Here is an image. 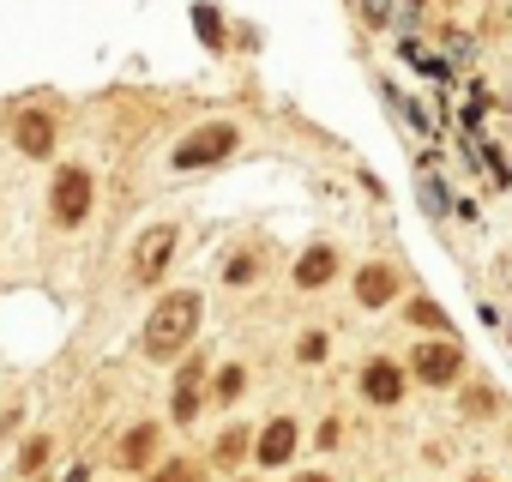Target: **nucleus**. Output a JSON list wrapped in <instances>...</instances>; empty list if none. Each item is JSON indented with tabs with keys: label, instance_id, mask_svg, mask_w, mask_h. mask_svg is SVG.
Segmentation results:
<instances>
[{
	"label": "nucleus",
	"instance_id": "nucleus-1",
	"mask_svg": "<svg viewBox=\"0 0 512 482\" xmlns=\"http://www.w3.org/2000/svg\"><path fill=\"white\" fill-rule=\"evenodd\" d=\"M193 326H199V296H187V290L163 296L151 308V320H145V356H157V362L181 356L193 344Z\"/></svg>",
	"mask_w": 512,
	"mask_h": 482
},
{
	"label": "nucleus",
	"instance_id": "nucleus-2",
	"mask_svg": "<svg viewBox=\"0 0 512 482\" xmlns=\"http://www.w3.org/2000/svg\"><path fill=\"white\" fill-rule=\"evenodd\" d=\"M229 151H235V127L211 121V127H199L187 145H175V169H205V163H223Z\"/></svg>",
	"mask_w": 512,
	"mask_h": 482
},
{
	"label": "nucleus",
	"instance_id": "nucleus-3",
	"mask_svg": "<svg viewBox=\"0 0 512 482\" xmlns=\"http://www.w3.org/2000/svg\"><path fill=\"white\" fill-rule=\"evenodd\" d=\"M169 254H175V229H169V223L145 229V235H139V248H133V284H157L163 266H169Z\"/></svg>",
	"mask_w": 512,
	"mask_h": 482
},
{
	"label": "nucleus",
	"instance_id": "nucleus-4",
	"mask_svg": "<svg viewBox=\"0 0 512 482\" xmlns=\"http://www.w3.org/2000/svg\"><path fill=\"white\" fill-rule=\"evenodd\" d=\"M91 211V175L85 169H61L55 175V217L61 223H79Z\"/></svg>",
	"mask_w": 512,
	"mask_h": 482
},
{
	"label": "nucleus",
	"instance_id": "nucleus-5",
	"mask_svg": "<svg viewBox=\"0 0 512 482\" xmlns=\"http://www.w3.org/2000/svg\"><path fill=\"white\" fill-rule=\"evenodd\" d=\"M458 368H464L458 344H422V350H416V374H422L428 386H452V380H458Z\"/></svg>",
	"mask_w": 512,
	"mask_h": 482
},
{
	"label": "nucleus",
	"instance_id": "nucleus-6",
	"mask_svg": "<svg viewBox=\"0 0 512 482\" xmlns=\"http://www.w3.org/2000/svg\"><path fill=\"white\" fill-rule=\"evenodd\" d=\"M362 392H368L374 404H398V398H404V368H398V362H368V368H362Z\"/></svg>",
	"mask_w": 512,
	"mask_h": 482
},
{
	"label": "nucleus",
	"instance_id": "nucleus-7",
	"mask_svg": "<svg viewBox=\"0 0 512 482\" xmlns=\"http://www.w3.org/2000/svg\"><path fill=\"white\" fill-rule=\"evenodd\" d=\"M13 139H19L25 157H49V151H55V121H49V115H19Z\"/></svg>",
	"mask_w": 512,
	"mask_h": 482
},
{
	"label": "nucleus",
	"instance_id": "nucleus-8",
	"mask_svg": "<svg viewBox=\"0 0 512 482\" xmlns=\"http://www.w3.org/2000/svg\"><path fill=\"white\" fill-rule=\"evenodd\" d=\"M332 272H338V254H332V248H308V254L296 260V284H302V290H320Z\"/></svg>",
	"mask_w": 512,
	"mask_h": 482
},
{
	"label": "nucleus",
	"instance_id": "nucleus-9",
	"mask_svg": "<svg viewBox=\"0 0 512 482\" xmlns=\"http://www.w3.org/2000/svg\"><path fill=\"white\" fill-rule=\"evenodd\" d=\"M392 290H398V278H392L386 266H362V272H356V296H362L368 308H386Z\"/></svg>",
	"mask_w": 512,
	"mask_h": 482
},
{
	"label": "nucleus",
	"instance_id": "nucleus-10",
	"mask_svg": "<svg viewBox=\"0 0 512 482\" xmlns=\"http://www.w3.org/2000/svg\"><path fill=\"white\" fill-rule=\"evenodd\" d=\"M290 452H296V422H272L260 434V464H284Z\"/></svg>",
	"mask_w": 512,
	"mask_h": 482
},
{
	"label": "nucleus",
	"instance_id": "nucleus-11",
	"mask_svg": "<svg viewBox=\"0 0 512 482\" xmlns=\"http://www.w3.org/2000/svg\"><path fill=\"white\" fill-rule=\"evenodd\" d=\"M199 362H187L181 368V380H175V422H193V410H199Z\"/></svg>",
	"mask_w": 512,
	"mask_h": 482
},
{
	"label": "nucleus",
	"instance_id": "nucleus-12",
	"mask_svg": "<svg viewBox=\"0 0 512 482\" xmlns=\"http://www.w3.org/2000/svg\"><path fill=\"white\" fill-rule=\"evenodd\" d=\"M151 452H157V428H133V434L121 440V464H127V470L151 464Z\"/></svg>",
	"mask_w": 512,
	"mask_h": 482
},
{
	"label": "nucleus",
	"instance_id": "nucleus-13",
	"mask_svg": "<svg viewBox=\"0 0 512 482\" xmlns=\"http://www.w3.org/2000/svg\"><path fill=\"white\" fill-rule=\"evenodd\" d=\"M241 446H247V428H229V434L217 440V458H223V464H235V458H241Z\"/></svg>",
	"mask_w": 512,
	"mask_h": 482
},
{
	"label": "nucleus",
	"instance_id": "nucleus-14",
	"mask_svg": "<svg viewBox=\"0 0 512 482\" xmlns=\"http://www.w3.org/2000/svg\"><path fill=\"white\" fill-rule=\"evenodd\" d=\"M193 31H199L205 43H217V37H223V25H217V13H211V7H199V13H193Z\"/></svg>",
	"mask_w": 512,
	"mask_h": 482
},
{
	"label": "nucleus",
	"instance_id": "nucleus-15",
	"mask_svg": "<svg viewBox=\"0 0 512 482\" xmlns=\"http://www.w3.org/2000/svg\"><path fill=\"white\" fill-rule=\"evenodd\" d=\"M410 320H416V326H440V332H446V314H440L434 302H410Z\"/></svg>",
	"mask_w": 512,
	"mask_h": 482
},
{
	"label": "nucleus",
	"instance_id": "nucleus-16",
	"mask_svg": "<svg viewBox=\"0 0 512 482\" xmlns=\"http://www.w3.org/2000/svg\"><path fill=\"white\" fill-rule=\"evenodd\" d=\"M151 482H199V470H193V464H181V458H175V464H163V470H157V476H151Z\"/></svg>",
	"mask_w": 512,
	"mask_h": 482
},
{
	"label": "nucleus",
	"instance_id": "nucleus-17",
	"mask_svg": "<svg viewBox=\"0 0 512 482\" xmlns=\"http://www.w3.org/2000/svg\"><path fill=\"white\" fill-rule=\"evenodd\" d=\"M241 380H247L241 368H223V374H217V398H241Z\"/></svg>",
	"mask_w": 512,
	"mask_h": 482
},
{
	"label": "nucleus",
	"instance_id": "nucleus-18",
	"mask_svg": "<svg viewBox=\"0 0 512 482\" xmlns=\"http://www.w3.org/2000/svg\"><path fill=\"white\" fill-rule=\"evenodd\" d=\"M43 458H49V446H43V440H31V446H25V452H19V464H25V470H37V464H43Z\"/></svg>",
	"mask_w": 512,
	"mask_h": 482
},
{
	"label": "nucleus",
	"instance_id": "nucleus-19",
	"mask_svg": "<svg viewBox=\"0 0 512 482\" xmlns=\"http://www.w3.org/2000/svg\"><path fill=\"white\" fill-rule=\"evenodd\" d=\"M302 356H308V362H320V356H326V338H320V332H314V338H302Z\"/></svg>",
	"mask_w": 512,
	"mask_h": 482
},
{
	"label": "nucleus",
	"instance_id": "nucleus-20",
	"mask_svg": "<svg viewBox=\"0 0 512 482\" xmlns=\"http://www.w3.org/2000/svg\"><path fill=\"white\" fill-rule=\"evenodd\" d=\"M296 482H332V476H320V470H314V476H296Z\"/></svg>",
	"mask_w": 512,
	"mask_h": 482
},
{
	"label": "nucleus",
	"instance_id": "nucleus-21",
	"mask_svg": "<svg viewBox=\"0 0 512 482\" xmlns=\"http://www.w3.org/2000/svg\"><path fill=\"white\" fill-rule=\"evenodd\" d=\"M476 482H488V476H476Z\"/></svg>",
	"mask_w": 512,
	"mask_h": 482
}]
</instances>
